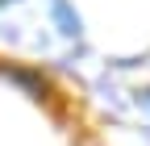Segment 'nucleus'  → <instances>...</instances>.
I'll list each match as a JSON object with an SVG mask.
<instances>
[{
  "label": "nucleus",
  "mask_w": 150,
  "mask_h": 146,
  "mask_svg": "<svg viewBox=\"0 0 150 146\" xmlns=\"http://www.w3.org/2000/svg\"><path fill=\"white\" fill-rule=\"evenodd\" d=\"M0 79H8V84H17L25 96H46V79L38 75V71H25V67H0Z\"/></svg>",
  "instance_id": "1"
},
{
  "label": "nucleus",
  "mask_w": 150,
  "mask_h": 146,
  "mask_svg": "<svg viewBox=\"0 0 150 146\" xmlns=\"http://www.w3.org/2000/svg\"><path fill=\"white\" fill-rule=\"evenodd\" d=\"M54 4V17H59V25H63V33H79V17H71V9H67V0H50Z\"/></svg>",
  "instance_id": "2"
}]
</instances>
